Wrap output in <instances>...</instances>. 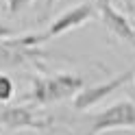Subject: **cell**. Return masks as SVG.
Instances as JSON below:
<instances>
[{"instance_id": "cell-1", "label": "cell", "mask_w": 135, "mask_h": 135, "mask_svg": "<svg viewBox=\"0 0 135 135\" xmlns=\"http://www.w3.org/2000/svg\"><path fill=\"white\" fill-rule=\"evenodd\" d=\"M83 87V79L79 74H55V76H35L28 100L35 105H50L59 100L72 98Z\"/></svg>"}, {"instance_id": "cell-2", "label": "cell", "mask_w": 135, "mask_h": 135, "mask_svg": "<svg viewBox=\"0 0 135 135\" xmlns=\"http://www.w3.org/2000/svg\"><path fill=\"white\" fill-rule=\"evenodd\" d=\"M50 39L48 33H28V35H13L0 39V70L20 68L26 61L37 59L41 52L37 50L39 44Z\"/></svg>"}, {"instance_id": "cell-3", "label": "cell", "mask_w": 135, "mask_h": 135, "mask_svg": "<svg viewBox=\"0 0 135 135\" xmlns=\"http://www.w3.org/2000/svg\"><path fill=\"white\" fill-rule=\"evenodd\" d=\"M120 129H135V103L131 100H118L105 111L96 113L89 126V135H100Z\"/></svg>"}, {"instance_id": "cell-4", "label": "cell", "mask_w": 135, "mask_h": 135, "mask_svg": "<svg viewBox=\"0 0 135 135\" xmlns=\"http://www.w3.org/2000/svg\"><path fill=\"white\" fill-rule=\"evenodd\" d=\"M133 76H135V70H126L122 74H118V76H111L109 81L96 83V85H91V87H81L72 98L74 111H87V109L96 107L100 100H105L107 96H111L115 89H120L129 81H133Z\"/></svg>"}, {"instance_id": "cell-5", "label": "cell", "mask_w": 135, "mask_h": 135, "mask_svg": "<svg viewBox=\"0 0 135 135\" xmlns=\"http://www.w3.org/2000/svg\"><path fill=\"white\" fill-rule=\"evenodd\" d=\"M0 124L13 131H46L52 126V118L37 115L33 107L26 105H13V107H0Z\"/></svg>"}, {"instance_id": "cell-6", "label": "cell", "mask_w": 135, "mask_h": 135, "mask_svg": "<svg viewBox=\"0 0 135 135\" xmlns=\"http://www.w3.org/2000/svg\"><path fill=\"white\" fill-rule=\"evenodd\" d=\"M98 13H100L103 24L113 33L118 39L129 41V44L135 46V26L131 24V20L126 18L124 13H120L109 0H98Z\"/></svg>"}, {"instance_id": "cell-7", "label": "cell", "mask_w": 135, "mask_h": 135, "mask_svg": "<svg viewBox=\"0 0 135 135\" xmlns=\"http://www.w3.org/2000/svg\"><path fill=\"white\" fill-rule=\"evenodd\" d=\"M91 15H94V7H91L89 2H81L76 7H72V9H68L65 13H61L59 18H55L46 33L50 37H59V35H63V33L72 31V28L83 26Z\"/></svg>"}, {"instance_id": "cell-8", "label": "cell", "mask_w": 135, "mask_h": 135, "mask_svg": "<svg viewBox=\"0 0 135 135\" xmlns=\"http://www.w3.org/2000/svg\"><path fill=\"white\" fill-rule=\"evenodd\" d=\"M13 94H15V85H13V81L7 76V74H0V103L7 105V103L13 98Z\"/></svg>"}, {"instance_id": "cell-9", "label": "cell", "mask_w": 135, "mask_h": 135, "mask_svg": "<svg viewBox=\"0 0 135 135\" xmlns=\"http://www.w3.org/2000/svg\"><path fill=\"white\" fill-rule=\"evenodd\" d=\"M33 0H9V11L11 13H20L24 7H28Z\"/></svg>"}, {"instance_id": "cell-10", "label": "cell", "mask_w": 135, "mask_h": 135, "mask_svg": "<svg viewBox=\"0 0 135 135\" xmlns=\"http://www.w3.org/2000/svg\"><path fill=\"white\" fill-rule=\"evenodd\" d=\"M13 35H15V31H13L11 26H7V24L0 22V39H4V37H13Z\"/></svg>"}, {"instance_id": "cell-11", "label": "cell", "mask_w": 135, "mask_h": 135, "mask_svg": "<svg viewBox=\"0 0 135 135\" xmlns=\"http://www.w3.org/2000/svg\"><path fill=\"white\" fill-rule=\"evenodd\" d=\"M52 4H55V0H46V11L52 9Z\"/></svg>"}, {"instance_id": "cell-12", "label": "cell", "mask_w": 135, "mask_h": 135, "mask_svg": "<svg viewBox=\"0 0 135 135\" xmlns=\"http://www.w3.org/2000/svg\"><path fill=\"white\" fill-rule=\"evenodd\" d=\"M0 107H2V103H0Z\"/></svg>"}, {"instance_id": "cell-13", "label": "cell", "mask_w": 135, "mask_h": 135, "mask_svg": "<svg viewBox=\"0 0 135 135\" xmlns=\"http://www.w3.org/2000/svg\"><path fill=\"white\" fill-rule=\"evenodd\" d=\"M133 79H135V76H133Z\"/></svg>"}]
</instances>
